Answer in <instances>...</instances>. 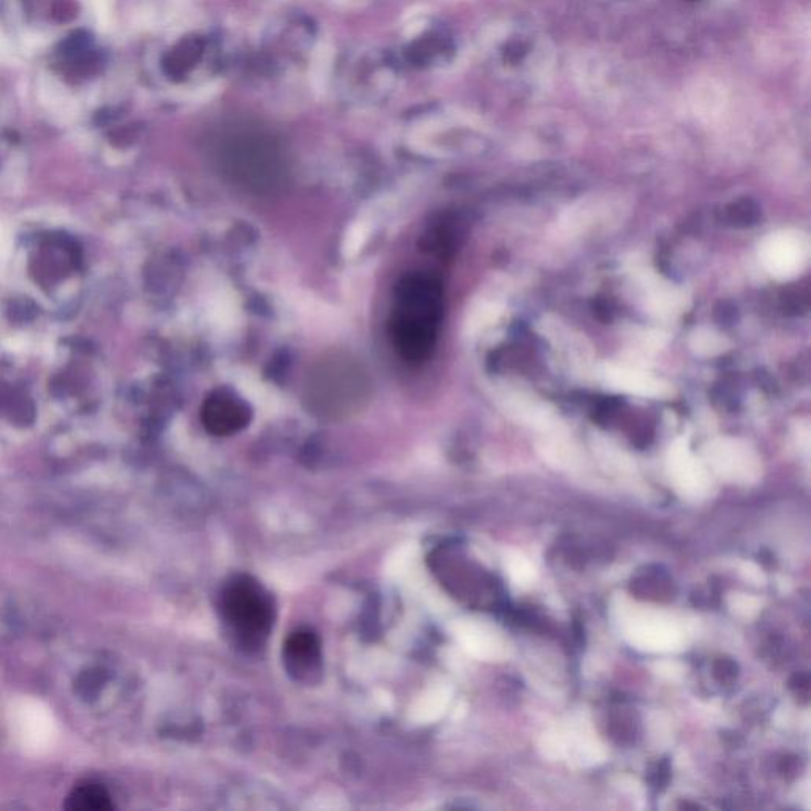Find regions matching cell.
<instances>
[{
  "mask_svg": "<svg viewBox=\"0 0 811 811\" xmlns=\"http://www.w3.org/2000/svg\"><path fill=\"white\" fill-rule=\"evenodd\" d=\"M667 469H669L672 484L680 495L693 499L709 495L710 488H712L710 474L702 466L701 461L694 457L690 447L683 439L674 442V446L669 450Z\"/></svg>",
  "mask_w": 811,
  "mask_h": 811,
  "instance_id": "obj_8",
  "label": "cell"
},
{
  "mask_svg": "<svg viewBox=\"0 0 811 811\" xmlns=\"http://www.w3.org/2000/svg\"><path fill=\"white\" fill-rule=\"evenodd\" d=\"M544 753L550 759L572 758L580 764H594L604 758L602 748L593 735L582 728H568L544 735Z\"/></svg>",
  "mask_w": 811,
  "mask_h": 811,
  "instance_id": "obj_9",
  "label": "cell"
},
{
  "mask_svg": "<svg viewBox=\"0 0 811 811\" xmlns=\"http://www.w3.org/2000/svg\"><path fill=\"white\" fill-rule=\"evenodd\" d=\"M371 379L357 360L346 354L322 358L309 371L305 401L320 419H347L370 400Z\"/></svg>",
  "mask_w": 811,
  "mask_h": 811,
  "instance_id": "obj_2",
  "label": "cell"
},
{
  "mask_svg": "<svg viewBox=\"0 0 811 811\" xmlns=\"http://www.w3.org/2000/svg\"><path fill=\"white\" fill-rule=\"evenodd\" d=\"M604 379L610 389L642 398H667L672 393L666 382L647 371L629 366H609L604 371Z\"/></svg>",
  "mask_w": 811,
  "mask_h": 811,
  "instance_id": "obj_11",
  "label": "cell"
},
{
  "mask_svg": "<svg viewBox=\"0 0 811 811\" xmlns=\"http://www.w3.org/2000/svg\"><path fill=\"white\" fill-rule=\"evenodd\" d=\"M647 306L656 316H674L683 309V295L674 287L658 279H650L645 286Z\"/></svg>",
  "mask_w": 811,
  "mask_h": 811,
  "instance_id": "obj_13",
  "label": "cell"
},
{
  "mask_svg": "<svg viewBox=\"0 0 811 811\" xmlns=\"http://www.w3.org/2000/svg\"><path fill=\"white\" fill-rule=\"evenodd\" d=\"M507 572L511 575V580L517 587H528L536 577L533 564L526 560L520 553L514 555L507 561Z\"/></svg>",
  "mask_w": 811,
  "mask_h": 811,
  "instance_id": "obj_14",
  "label": "cell"
},
{
  "mask_svg": "<svg viewBox=\"0 0 811 811\" xmlns=\"http://www.w3.org/2000/svg\"><path fill=\"white\" fill-rule=\"evenodd\" d=\"M221 612L230 633L244 648L262 647L275 623L271 594L249 575H237L225 585Z\"/></svg>",
  "mask_w": 811,
  "mask_h": 811,
  "instance_id": "obj_3",
  "label": "cell"
},
{
  "mask_svg": "<svg viewBox=\"0 0 811 811\" xmlns=\"http://www.w3.org/2000/svg\"><path fill=\"white\" fill-rule=\"evenodd\" d=\"M743 572H745V575H747L748 580L756 583V585H761V583H764V575H762L761 569L756 568V566H753V564H747L745 569H743Z\"/></svg>",
  "mask_w": 811,
  "mask_h": 811,
  "instance_id": "obj_17",
  "label": "cell"
},
{
  "mask_svg": "<svg viewBox=\"0 0 811 811\" xmlns=\"http://www.w3.org/2000/svg\"><path fill=\"white\" fill-rule=\"evenodd\" d=\"M759 259L778 281H791L807 270L810 240L800 230H778L762 241Z\"/></svg>",
  "mask_w": 811,
  "mask_h": 811,
  "instance_id": "obj_4",
  "label": "cell"
},
{
  "mask_svg": "<svg viewBox=\"0 0 811 811\" xmlns=\"http://www.w3.org/2000/svg\"><path fill=\"white\" fill-rule=\"evenodd\" d=\"M203 427L214 436H232L248 427L251 409L229 390H214L202 406Z\"/></svg>",
  "mask_w": 811,
  "mask_h": 811,
  "instance_id": "obj_7",
  "label": "cell"
},
{
  "mask_svg": "<svg viewBox=\"0 0 811 811\" xmlns=\"http://www.w3.org/2000/svg\"><path fill=\"white\" fill-rule=\"evenodd\" d=\"M629 644L644 652H675L683 645V634L671 618L640 612L626 620Z\"/></svg>",
  "mask_w": 811,
  "mask_h": 811,
  "instance_id": "obj_6",
  "label": "cell"
},
{
  "mask_svg": "<svg viewBox=\"0 0 811 811\" xmlns=\"http://www.w3.org/2000/svg\"><path fill=\"white\" fill-rule=\"evenodd\" d=\"M729 604H731V609L734 610L735 614L745 618L754 617L761 609V602L756 598L747 596V594H734Z\"/></svg>",
  "mask_w": 811,
  "mask_h": 811,
  "instance_id": "obj_16",
  "label": "cell"
},
{
  "mask_svg": "<svg viewBox=\"0 0 811 811\" xmlns=\"http://www.w3.org/2000/svg\"><path fill=\"white\" fill-rule=\"evenodd\" d=\"M65 808L70 811H108L113 810V802L107 789L96 783H83L72 789L65 800Z\"/></svg>",
  "mask_w": 811,
  "mask_h": 811,
  "instance_id": "obj_12",
  "label": "cell"
},
{
  "mask_svg": "<svg viewBox=\"0 0 811 811\" xmlns=\"http://www.w3.org/2000/svg\"><path fill=\"white\" fill-rule=\"evenodd\" d=\"M694 351L701 355H716L726 351V339L710 330H699L691 341Z\"/></svg>",
  "mask_w": 811,
  "mask_h": 811,
  "instance_id": "obj_15",
  "label": "cell"
},
{
  "mask_svg": "<svg viewBox=\"0 0 811 811\" xmlns=\"http://www.w3.org/2000/svg\"><path fill=\"white\" fill-rule=\"evenodd\" d=\"M441 314V290L430 276H404L395 287L389 333L396 354L409 365L430 357Z\"/></svg>",
  "mask_w": 811,
  "mask_h": 811,
  "instance_id": "obj_1",
  "label": "cell"
},
{
  "mask_svg": "<svg viewBox=\"0 0 811 811\" xmlns=\"http://www.w3.org/2000/svg\"><path fill=\"white\" fill-rule=\"evenodd\" d=\"M710 466L721 479L734 484H753L761 477V460L747 442L720 438L707 447Z\"/></svg>",
  "mask_w": 811,
  "mask_h": 811,
  "instance_id": "obj_5",
  "label": "cell"
},
{
  "mask_svg": "<svg viewBox=\"0 0 811 811\" xmlns=\"http://www.w3.org/2000/svg\"><path fill=\"white\" fill-rule=\"evenodd\" d=\"M284 664L290 675L306 682L319 674L322 666V647L313 631L300 629L287 637L284 644Z\"/></svg>",
  "mask_w": 811,
  "mask_h": 811,
  "instance_id": "obj_10",
  "label": "cell"
}]
</instances>
